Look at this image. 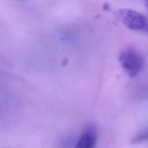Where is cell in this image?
Returning <instances> with one entry per match:
<instances>
[{"label": "cell", "instance_id": "1", "mask_svg": "<svg viewBox=\"0 0 148 148\" xmlns=\"http://www.w3.org/2000/svg\"><path fill=\"white\" fill-rule=\"evenodd\" d=\"M116 15L127 28L148 32V18L143 14L132 9H122L117 10Z\"/></svg>", "mask_w": 148, "mask_h": 148}, {"label": "cell", "instance_id": "2", "mask_svg": "<svg viewBox=\"0 0 148 148\" xmlns=\"http://www.w3.org/2000/svg\"><path fill=\"white\" fill-rule=\"evenodd\" d=\"M119 62L127 74L131 77L137 75L144 66V60L141 55L132 49L122 50L119 57Z\"/></svg>", "mask_w": 148, "mask_h": 148}, {"label": "cell", "instance_id": "3", "mask_svg": "<svg viewBox=\"0 0 148 148\" xmlns=\"http://www.w3.org/2000/svg\"><path fill=\"white\" fill-rule=\"evenodd\" d=\"M97 132L92 127H88L82 132L74 148H94Z\"/></svg>", "mask_w": 148, "mask_h": 148}, {"label": "cell", "instance_id": "4", "mask_svg": "<svg viewBox=\"0 0 148 148\" xmlns=\"http://www.w3.org/2000/svg\"><path fill=\"white\" fill-rule=\"evenodd\" d=\"M148 140V128L143 130L132 139V142L137 144Z\"/></svg>", "mask_w": 148, "mask_h": 148}, {"label": "cell", "instance_id": "5", "mask_svg": "<svg viewBox=\"0 0 148 148\" xmlns=\"http://www.w3.org/2000/svg\"><path fill=\"white\" fill-rule=\"evenodd\" d=\"M143 1H144V3H145V7L146 8V9L148 10V0H143Z\"/></svg>", "mask_w": 148, "mask_h": 148}, {"label": "cell", "instance_id": "6", "mask_svg": "<svg viewBox=\"0 0 148 148\" xmlns=\"http://www.w3.org/2000/svg\"><path fill=\"white\" fill-rule=\"evenodd\" d=\"M21 1H23V0H21Z\"/></svg>", "mask_w": 148, "mask_h": 148}]
</instances>
